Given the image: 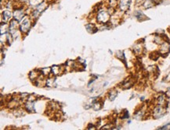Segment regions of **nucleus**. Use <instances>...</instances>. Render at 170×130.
I'll return each instance as SVG.
<instances>
[{"label": "nucleus", "mask_w": 170, "mask_h": 130, "mask_svg": "<svg viewBox=\"0 0 170 130\" xmlns=\"http://www.w3.org/2000/svg\"><path fill=\"white\" fill-rule=\"evenodd\" d=\"M96 20L99 23L106 24L110 20V13L107 10H100L97 14Z\"/></svg>", "instance_id": "obj_1"}, {"label": "nucleus", "mask_w": 170, "mask_h": 130, "mask_svg": "<svg viewBox=\"0 0 170 130\" xmlns=\"http://www.w3.org/2000/svg\"><path fill=\"white\" fill-rule=\"evenodd\" d=\"M118 5L119 9L122 12H126L130 8L131 0H119Z\"/></svg>", "instance_id": "obj_2"}, {"label": "nucleus", "mask_w": 170, "mask_h": 130, "mask_svg": "<svg viewBox=\"0 0 170 130\" xmlns=\"http://www.w3.org/2000/svg\"><path fill=\"white\" fill-rule=\"evenodd\" d=\"M31 27V21L29 18L24 17L22 19V21L21 23V30L23 33L27 32Z\"/></svg>", "instance_id": "obj_3"}, {"label": "nucleus", "mask_w": 170, "mask_h": 130, "mask_svg": "<svg viewBox=\"0 0 170 130\" xmlns=\"http://www.w3.org/2000/svg\"><path fill=\"white\" fill-rule=\"evenodd\" d=\"M165 114V109L161 106H158L156 107L154 110V113H153V115L154 117L156 118H160L161 116Z\"/></svg>", "instance_id": "obj_4"}, {"label": "nucleus", "mask_w": 170, "mask_h": 130, "mask_svg": "<svg viewBox=\"0 0 170 130\" xmlns=\"http://www.w3.org/2000/svg\"><path fill=\"white\" fill-rule=\"evenodd\" d=\"M13 18L14 20H16L17 21H21L22 20V19L24 17V12L22 9H17L13 12Z\"/></svg>", "instance_id": "obj_5"}, {"label": "nucleus", "mask_w": 170, "mask_h": 130, "mask_svg": "<svg viewBox=\"0 0 170 130\" xmlns=\"http://www.w3.org/2000/svg\"><path fill=\"white\" fill-rule=\"evenodd\" d=\"M12 18V13L9 11V10H5L3 13V19L5 22H8V21Z\"/></svg>", "instance_id": "obj_6"}, {"label": "nucleus", "mask_w": 170, "mask_h": 130, "mask_svg": "<svg viewBox=\"0 0 170 130\" xmlns=\"http://www.w3.org/2000/svg\"><path fill=\"white\" fill-rule=\"evenodd\" d=\"M25 107H26V109H27L29 112H35L34 103L31 102V101H28V102H27L26 104H25Z\"/></svg>", "instance_id": "obj_7"}, {"label": "nucleus", "mask_w": 170, "mask_h": 130, "mask_svg": "<svg viewBox=\"0 0 170 130\" xmlns=\"http://www.w3.org/2000/svg\"><path fill=\"white\" fill-rule=\"evenodd\" d=\"M47 7V5L46 4V3H42L39 4V6H37L35 7L36 10H38L40 13L42 12V11H44L46 9V8Z\"/></svg>", "instance_id": "obj_8"}, {"label": "nucleus", "mask_w": 170, "mask_h": 130, "mask_svg": "<svg viewBox=\"0 0 170 130\" xmlns=\"http://www.w3.org/2000/svg\"><path fill=\"white\" fill-rule=\"evenodd\" d=\"M154 6V0H145L143 6L145 9H149Z\"/></svg>", "instance_id": "obj_9"}, {"label": "nucleus", "mask_w": 170, "mask_h": 130, "mask_svg": "<svg viewBox=\"0 0 170 130\" xmlns=\"http://www.w3.org/2000/svg\"><path fill=\"white\" fill-rule=\"evenodd\" d=\"M42 3V0H28L29 5L31 6H39L40 3Z\"/></svg>", "instance_id": "obj_10"}, {"label": "nucleus", "mask_w": 170, "mask_h": 130, "mask_svg": "<svg viewBox=\"0 0 170 130\" xmlns=\"http://www.w3.org/2000/svg\"><path fill=\"white\" fill-rule=\"evenodd\" d=\"M117 94H118V92L116 90H111L109 94V99L110 101H114L116 98Z\"/></svg>", "instance_id": "obj_11"}, {"label": "nucleus", "mask_w": 170, "mask_h": 130, "mask_svg": "<svg viewBox=\"0 0 170 130\" xmlns=\"http://www.w3.org/2000/svg\"><path fill=\"white\" fill-rule=\"evenodd\" d=\"M108 3H109V5H110V8H113V7L117 6L118 1H117V0H108Z\"/></svg>", "instance_id": "obj_12"}, {"label": "nucleus", "mask_w": 170, "mask_h": 130, "mask_svg": "<svg viewBox=\"0 0 170 130\" xmlns=\"http://www.w3.org/2000/svg\"><path fill=\"white\" fill-rule=\"evenodd\" d=\"M93 109L97 111V110H100V108H101V105H100V104L98 103V102H93Z\"/></svg>", "instance_id": "obj_13"}, {"label": "nucleus", "mask_w": 170, "mask_h": 130, "mask_svg": "<svg viewBox=\"0 0 170 130\" xmlns=\"http://www.w3.org/2000/svg\"><path fill=\"white\" fill-rule=\"evenodd\" d=\"M158 102L160 105H161V104H164V103L165 102V98L164 96H160V97L158 98Z\"/></svg>", "instance_id": "obj_14"}, {"label": "nucleus", "mask_w": 170, "mask_h": 130, "mask_svg": "<svg viewBox=\"0 0 170 130\" xmlns=\"http://www.w3.org/2000/svg\"><path fill=\"white\" fill-rule=\"evenodd\" d=\"M145 2V0H136V4L137 6H142Z\"/></svg>", "instance_id": "obj_15"}, {"label": "nucleus", "mask_w": 170, "mask_h": 130, "mask_svg": "<svg viewBox=\"0 0 170 130\" xmlns=\"http://www.w3.org/2000/svg\"><path fill=\"white\" fill-rule=\"evenodd\" d=\"M129 118V112L128 111H125V114L123 116V118Z\"/></svg>", "instance_id": "obj_16"}, {"label": "nucleus", "mask_w": 170, "mask_h": 130, "mask_svg": "<svg viewBox=\"0 0 170 130\" xmlns=\"http://www.w3.org/2000/svg\"><path fill=\"white\" fill-rule=\"evenodd\" d=\"M27 1H28V0H21V2H22V3H24V2H27Z\"/></svg>", "instance_id": "obj_17"}, {"label": "nucleus", "mask_w": 170, "mask_h": 130, "mask_svg": "<svg viewBox=\"0 0 170 130\" xmlns=\"http://www.w3.org/2000/svg\"><path fill=\"white\" fill-rule=\"evenodd\" d=\"M169 91H170V87H169Z\"/></svg>", "instance_id": "obj_18"}, {"label": "nucleus", "mask_w": 170, "mask_h": 130, "mask_svg": "<svg viewBox=\"0 0 170 130\" xmlns=\"http://www.w3.org/2000/svg\"><path fill=\"white\" fill-rule=\"evenodd\" d=\"M169 103H170V99H169Z\"/></svg>", "instance_id": "obj_19"}]
</instances>
